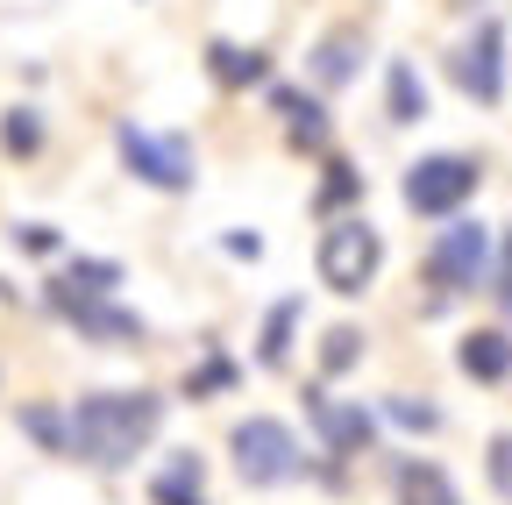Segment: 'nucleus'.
I'll return each instance as SVG.
<instances>
[{"label":"nucleus","instance_id":"nucleus-6","mask_svg":"<svg viewBox=\"0 0 512 505\" xmlns=\"http://www.w3.org/2000/svg\"><path fill=\"white\" fill-rule=\"evenodd\" d=\"M477 185H484V164L470 150H427L420 164H406L399 178V200L420 214V221H448V214H463L477 200Z\"/></svg>","mask_w":512,"mask_h":505},{"label":"nucleus","instance_id":"nucleus-29","mask_svg":"<svg viewBox=\"0 0 512 505\" xmlns=\"http://www.w3.org/2000/svg\"><path fill=\"white\" fill-rule=\"evenodd\" d=\"M448 8H477V0H448Z\"/></svg>","mask_w":512,"mask_h":505},{"label":"nucleus","instance_id":"nucleus-3","mask_svg":"<svg viewBox=\"0 0 512 505\" xmlns=\"http://www.w3.org/2000/svg\"><path fill=\"white\" fill-rule=\"evenodd\" d=\"M228 456H235V477H242V484H256V491L313 477L306 441H299L285 420H271V413H249V420H235V434H228Z\"/></svg>","mask_w":512,"mask_h":505},{"label":"nucleus","instance_id":"nucleus-4","mask_svg":"<svg viewBox=\"0 0 512 505\" xmlns=\"http://www.w3.org/2000/svg\"><path fill=\"white\" fill-rule=\"evenodd\" d=\"M420 264H427L434 306L484 292V278H491V228L470 221V214H448V221L434 228V242H427V257H420Z\"/></svg>","mask_w":512,"mask_h":505},{"label":"nucleus","instance_id":"nucleus-10","mask_svg":"<svg viewBox=\"0 0 512 505\" xmlns=\"http://www.w3.org/2000/svg\"><path fill=\"white\" fill-rule=\"evenodd\" d=\"M264 100H271V114H278V129H285V143L292 150H306V157H328V143H335V121H328V100L320 93H306V86H264Z\"/></svg>","mask_w":512,"mask_h":505},{"label":"nucleus","instance_id":"nucleus-8","mask_svg":"<svg viewBox=\"0 0 512 505\" xmlns=\"http://www.w3.org/2000/svg\"><path fill=\"white\" fill-rule=\"evenodd\" d=\"M43 299H50V313H57L64 328H79L100 349H136L150 335V321H143L136 306H121V299H72V292H43Z\"/></svg>","mask_w":512,"mask_h":505},{"label":"nucleus","instance_id":"nucleus-27","mask_svg":"<svg viewBox=\"0 0 512 505\" xmlns=\"http://www.w3.org/2000/svg\"><path fill=\"white\" fill-rule=\"evenodd\" d=\"M15 249H22V257H57L64 235H57L50 221H22V228H15Z\"/></svg>","mask_w":512,"mask_h":505},{"label":"nucleus","instance_id":"nucleus-18","mask_svg":"<svg viewBox=\"0 0 512 505\" xmlns=\"http://www.w3.org/2000/svg\"><path fill=\"white\" fill-rule=\"evenodd\" d=\"M363 207V171L349 157H328V171H320V193H313V214L335 221V214H356Z\"/></svg>","mask_w":512,"mask_h":505},{"label":"nucleus","instance_id":"nucleus-14","mask_svg":"<svg viewBox=\"0 0 512 505\" xmlns=\"http://www.w3.org/2000/svg\"><path fill=\"white\" fill-rule=\"evenodd\" d=\"M299 321H306V299H299V292L271 299V313H264V328H256V363H264V370H285V363H292Z\"/></svg>","mask_w":512,"mask_h":505},{"label":"nucleus","instance_id":"nucleus-21","mask_svg":"<svg viewBox=\"0 0 512 505\" xmlns=\"http://www.w3.org/2000/svg\"><path fill=\"white\" fill-rule=\"evenodd\" d=\"M363 363V328L356 321H335L328 335H320V377H342Z\"/></svg>","mask_w":512,"mask_h":505},{"label":"nucleus","instance_id":"nucleus-28","mask_svg":"<svg viewBox=\"0 0 512 505\" xmlns=\"http://www.w3.org/2000/svg\"><path fill=\"white\" fill-rule=\"evenodd\" d=\"M221 249H228L235 264H256V257H264V235H242V228H228V235H221Z\"/></svg>","mask_w":512,"mask_h":505},{"label":"nucleus","instance_id":"nucleus-22","mask_svg":"<svg viewBox=\"0 0 512 505\" xmlns=\"http://www.w3.org/2000/svg\"><path fill=\"white\" fill-rule=\"evenodd\" d=\"M15 427L36 441L43 456H64V406H50V399H36V406H22L15 413Z\"/></svg>","mask_w":512,"mask_h":505},{"label":"nucleus","instance_id":"nucleus-12","mask_svg":"<svg viewBox=\"0 0 512 505\" xmlns=\"http://www.w3.org/2000/svg\"><path fill=\"white\" fill-rule=\"evenodd\" d=\"M363 29H328V36H320L313 43V57H306V79L320 86V93H342L356 72H363Z\"/></svg>","mask_w":512,"mask_h":505},{"label":"nucleus","instance_id":"nucleus-9","mask_svg":"<svg viewBox=\"0 0 512 505\" xmlns=\"http://www.w3.org/2000/svg\"><path fill=\"white\" fill-rule=\"evenodd\" d=\"M505 22L498 15H477V29L463 36V50H456V86L477 100V107H498L505 100Z\"/></svg>","mask_w":512,"mask_h":505},{"label":"nucleus","instance_id":"nucleus-23","mask_svg":"<svg viewBox=\"0 0 512 505\" xmlns=\"http://www.w3.org/2000/svg\"><path fill=\"white\" fill-rule=\"evenodd\" d=\"M0 150H8V157H36L43 150V114L36 107H8V114H0Z\"/></svg>","mask_w":512,"mask_h":505},{"label":"nucleus","instance_id":"nucleus-16","mask_svg":"<svg viewBox=\"0 0 512 505\" xmlns=\"http://www.w3.org/2000/svg\"><path fill=\"white\" fill-rule=\"evenodd\" d=\"M150 505H207V463L178 449L157 477H150Z\"/></svg>","mask_w":512,"mask_h":505},{"label":"nucleus","instance_id":"nucleus-17","mask_svg":"<svg viewBox=\"0 0 512 505\" xmlns=\"http://www.w3.org/2000/svg\"><path fill=\"white\" fill-rule=\"evenodd\" d=\"M121 278H128V271H121L114 257H72V264H64V271H57L43 292H72V299H114V292H121Z\"/></svg>","mask_w":512,"mask_h":505},{"label":"nucleus","instance_id":"nucleus-1","mask_svg":"<svg viewBox=\"0 0 512 505\" xmlns=\"http://www.w3.org/2000/svg\"><path fill=\"white\" fill-rule=\"evenodd\" d=\"M164 413H171V399H157L143 385L136 392H86L64 406V456L86 470H128L157 441Z\"/></svg>","mask_w":512,"mask_h":505},{"label":"nucleus","instance_id":"nucleus-5","mask_svg":"<svg viewBox=\"0 0 512 505\" xmlns=\"http://www.w3.org/2000/svg\"><path fill=\"white\" fill-rule=\"evenodd\" d=\"M114 150H121L128 178L150 185V193H164V200H178V193H192V185H200V157H192V143H185V136H171V129L114 121Z\"/></svg>","mask_w":512,"mask_h":505},{"label":"nucleus","instance_id":"nucleus-25","mask_svg":"<svg viewBox=\"0 0 512 505\" xmlns=\"http://www.w3.org/2000/svg\"><path fill=\"white\" fill-rule=\"evenodd\" d=\"M484 292L505 306V321H512V228L491 235V278H484Z\"/></svg>","mask_w":512,"mask_h":505},{"label":"nucleus","instance_id":"nucleus-26","mask_svg":"<svg viewBox=\"0 0 512 505\" xmlns=\"http://www.w3.org/2000/svg\"><path fill=\"white\" fill-rule=\"evenodd\" d=\"M484 477H491V491L512 505V434H491V456H484Z\"/></svg>","mask_w":512,"mask_h":505},{"label":"nucleus","instance_id":"nucleus-20","mask_svg":"<svg viewBox=\"0 0 512 505\" xmlns=\"http://www.w3.org/2000/svg\"><path fill=\"white\" fill-rule=\"evenodd\" d=\"M242 385V363L228 356V349H214L207 342V356L185 370V399H221V392H235Z\"/></svg>","mask_w":512,"mask_h":505},{"label":"nucleus","instance_id":"nucleus-7","mask_svg":"<svg viewBox=\"0 0 512 505\" xmlns=\"http://www.w3.org/2000/svg\"><path fill=\"white\" fill-rule=\"evenodd\" d=\"M306 427L320 434V456H328L335 477H342V463L377 449V413L363 399H335L328 385H306Z\"/></svg>","mask_w":512,"mask_h":505},{"label":"nucleus","instance_id":"nucleus-15","mask_svg":"<svg viewBox=\"0 0 512 505\" xmlns=\"http://www.w3.org/2000/svg\"><path fill=\"white\" fill-rule=\"evenodd\" d=\"M384 121H392V129L427 121V79H420L413 57H392V65H384Z\"/></svg>","mask_w":512,"mask_h":505},{"label":"nucleus","instance_id":"nucleus-13","mask_svg":"<svg viewBox=\"0 0 512 505\" xmlns=\"http://www.w3.org/2000/svg\"><path fill=\"white\" fill-rule=\"evenodd\" d=\"M456 370L477 377V385H505V377H512V335L505 328H470L456 342Z\"/></svg>","mask_w":512,"mask_h":505},{"label":"nucleus","instance_id":"nucleus-19","mask_svg":"<svg viewBox=\"0 0 512 505\" xmlns=\"http://www.w3.org/2000/svg\"><path fill=\"white\" fill-rule=\"evenodd\" d=\"M399 505H463V491L448 484V470H441V463L406 456V463H399Z\"/></svg>","mask_w":512,"mask_h":505},{"label":"nucleus","instance_id":"nucleus-24","mask_svg":"<svg viewBox=\"0 0 512 505\" xmlns=\"http://www.w3.org/2000/svg\"><path fill=\"white\" fill-rule=\"evenodd\" d=\"M384 420H392V427H406V434H441V413H434L427 399H406V392H392V399H384Z\"/></svg>","mask_w":512,"mask_h":505},{"label":"nucleus","instance_id":"nucleus-2","mask_svg":"<svg viewBox=\"0 0 512 505\" xmlns=\"http://www.w3.org/2000/svg\"><path fill=\"white\" fill-rule=\"evenodd\" d=\"M313 271L320 285H328L335 299H363L384 271V235L370 228V214H335V221H320V242H313Z\"/></svg>","mask_w":512,"mask_h":505},{"label":"nucleus","instance_id":"nucleus-11","mask_svg":"<svg viewBox=\"0 0 512 505\" xmlns=\"http://www.w3.org/2000/svg\"><path fill=\"white\" fill-rule=\"evenodd\" d=\"M207 79H214L221 93L271 86V50H264V43H228V36H214V43H207Z\"/></svg>","mask_w":512,"mask_h":505}]
</instances>
